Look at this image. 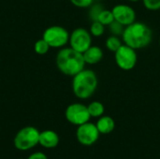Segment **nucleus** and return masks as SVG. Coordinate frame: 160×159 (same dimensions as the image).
<instances>
[{
	"label": "nucleus",
	"mask_w": 160,
	"mask_h": 159,
	"mask_svg": "<svg viewBox=\"0 0 160 159\" xmlns=\"http://www.w3.org/2000/svg\"><path fill=\"white\" fill-rule=\"evenodd\" d=\"M98 21L100 22L105 26H109L112 22H114V17H113L112 9H105V8H103L101 10V12L99 13V15H98Z\"/></svg>",
	"instance_id": "obj_16"
},
{
	"label": "nucleus",
	"mask_w": 160,
	"mask_h": 159,
	"mask_svg": "<svg viewBox=\"0 0 160 159\" xmlns=\"http://www.w3.org/2000/svg\"><path fill=\"white\" fill-rule=\"evenodd\" d=\"M65 117L68 123L77 127L89 122L91 119L87 106L80 102L69 104L65 111Z\"/></svg>",
	"instance_id": "obj_7"
},
{
	"label": "nucleus",
	"mask_w": 160,
	"mask_h": 159,
	"mask_svg": "<svg viewBox=\"0 0 160 159\" xmlns=\"http://www.w3.org/2000/svg\"><path fill=\"white\" fill-rule=\"evenodd\" d=\"M40 131L32 126L21 128L15 135L13 140L14 147L19 151H29L38 144Z\"/></svg>",
	"instance_id": "obj_4"
},
{
	"label": "nucleus",
	"mask_w": 160,
	"mask_h": 159,
	"mask_svg": "<svg viewBox=\"0 0 160 159\" xmlns=\"http://www.w3.org/2000/svg\"><path fill=\"white\" fill-rule=\"evenodd\" d=\"M18 159H23V158H18Z\"/></svg>",
	"instance_id": "obj_26"
},
{
	"label": "nucleus",
	"mask_w": 160,
	"mask_h": 159,
	"mask_svg": "<svg viewBox=\"0 0 160 159\" xmlns=\"http://www.w3.org/2000/svg\"><path fill=\"white\" fill-rule=\"evenodd\" d=\"M87 109H88L91 118L92 117L99 118L100 116L104 115V112H105L104 105L100 101H98V100H95V101H92L91 103H89L87 105Z\"/></svg>",
	"instance_id": "obj_14"
},
{
	"label": "nucleus",
	"mask_w": 160,
	"mask_h": 159,
	"mask_svg": "<svg viewBox=\"0 0 160 159\" xmlns=\"http://www.w3.org/2000/svg\"><path fill=\"white\" fill-rule=\"evenodd\" d=\"M114 61L120 69L130 71L138 63V54L135 49L123 43V45L114 52Z\"/></svg>",
	"instance_id": "obj_6"
},
{
	"label": "nucleus",
	"mask_w": 160,
	"mask_h": 159,
	"mask_svg": "<svg viewBox=\"0 0 160 159\" xmlns=\"http://www.w3.org/2000/svg\"><path fill=\"white\" fill-rule=\"evenodd\" d=\"M128 1H130L132 3H136V2H139V1H142V0H128Z\"/></svg>",
	"instance_id": "obj_24"
},
{
	"label": "nucleus",
	"mask_w": 160,
	"mask_h": 159,
	"mask_svg": "<svg viewBox=\"0 0 160 159\" xmlns=\"http://www.w3.org/2000/svg\"><path fill=\"white\" fill-rule=\"evenodd\" d=\"M92 37L93 36L89 30L83 27L75 28L69 35V47L79 52L83 53L91 45H93Z\"/></svg>",
	"instance_id": "obj_8"
},
{
	"label": "nucleus",
	"mask_w": 160,
	"mask_h": 159,
	"mask_svg": "<svg viewBox=\"0 0 160 159\" xmlns=\"http://www.w3.org/2000/svg\"><path fill=\"white\" fill-rule=\"evenodd\" d=\"M96 126L102 135H107L112 133L115 128V121L112 117L109 115H102L99 118H98V121L96 123Z\"/></svg>",
	"instance_id": "obj_13"
},
{
	"label": "nucleus",
	"mask_w": 160,
	"mask_h": 159,
	"mask_svg": "<svg viewBox=\"0 0 160 159\" xmlns=\"http://www.w3.org/2000/svg\"><path fill=\"white\" fill-rule=\"evenodd\" d=\"M70 3L80 8H87L90 7L93 4L95 0H69Z\"/></svg>",
	"instance_id": "obj_22"
},
{
	"label": "nucleus",
	"mask_w": 160,
	"mask_h": 159,
	"mask_svg": "<svg viewBox=\"0 0 160 159\" xmlns=\"http://www.w3.org/2000/svg\"><path fill=\"white\" fill-rule=\"evenodd\" d=\"M50 49L51 47L42 37L37 40L34 44V51L38 55H45L50 51Z\"/></svg>",
	"instance_id": "obj_18"
},
{
	"label": "nucleus",
	"mask_w": 160,
	"mask_h": 159,
	"mask_svg": "<svg viewBox=\"0 0 160 159\" xmlns=\"http://www.w3.org/2000/svg\"><path fill=\"white\" fill-rule=\"evenodd\" d=\"M55 65L62 74L73 77L85 68L86 64L82 52H79L70 47H64L59 49L55 56Z\"/></svg>",
	"instance_id": "obj_2"
},
{
	"label": "nucleus",
	"mask_w": 160,
	"mask_h": 159,
	"mask_svg": "<svg viewBox=\"0 0 160 159\" xmlns=\"http://www.w3.org/2000/svg\"><path fill=\"white\" fill-rule=\"evenodd\" d=\"M123 43L137 50L148 47L153 40L152 29L142 22H134L125 27L122 34Z\"/></svg>",
	"instance_id": "obj_1"
},
{
	"label": "nucleus",
	"mask_w": 160,
	"mask_h": 159,
	"mask_svg": "<svg viewBox=\"0 0 160 159\" xmlns=\"http://www.w3.org/2000/svg\"><path fill=\"white\" fill-rule=\"evenodd\" d=\"M89 31L91 33V35L95 37H99L101 36H103V34L105 33V25L102 24L100 22L98 21H94L91 22Z\"/></svg>",
	"instance_id": "obj_17"
},
{
	"label": "nucleus",
	"mask_w": 160,
	"mask_h": 159,
	"mask_svg": "<svg viewBox=\"0 0 160 159\" xmlns=\"http://www.w3.org/2000/svg\"><path fill=\"white\" fill-rule=\"evenodd\" d=\"M109 28H110V32H111L112 35H114V36H117V37H121L123 32H124L125 26L122 25L121 23H119L118 22L114 21V22H112L109 25Z\"/></svg>",
	"instance_id": "obj_20"
},
{
	"label": "nucleus",
	"mask_w": 160,
	"mask_h": 159,
	"mask_svg": "<svg viewBox=\"0 0 160 159\" xmlns=\"http://www.w3.org/2000/svg\"><path fill=\"white\" fill-rule=\"evenodd\" d=\"M159 48H160V36H159Z\"/></svg>",
	"instance_id": "obj_25"
},
{
	"label": "nucleus",
	"mask_w": 160,
	"mask_h": 159,
	"mask_svg": "<svg viewBox=\"0 0 160 159\" xmlns=\"http://www.w3.org/2000/svg\"><path fill=\"white\" fill-rule=\"evenodd\" d=\"M98 85V76L92 69L83 68L82 71L72 77V92L74 96L81 100H86L90 98L97 91Z\"/></svg>",
	"instance_id": "obj_3"
},
{
	"label": "nucleus",
	"mask_w": 160,
	"mask_h": 159,
	"mask_svg": "<svg viewBox=\"0 0 160 159\" xmlns=\"http://www.w3.org/2000/svg\"><path fill=\"white\" fill-rule=\"evenodd\" d=\"M27 159H48L47 156L42 153V152H36V153H33L31 154Z\"/></svg>",
	"instance_id": "obj_23"
},
{
	"label": "nucleus",
	"mask_w": 160,
	"mask_h": 159,
	"mask_svg": "<svg viewBox=\"0 0 160 159\" xmlns=\"http://www.w3.org/2000/svg\"><path fill=\"white\" fill-rule=\"evenodd\" d=\"M69 32L61 25H52L47 27L43 34L42 38L52 49H62L68 44Z\"/></svg>",
	"instance_id": "obj_5"
},
{
	"label": "nucleus",
	"mask_w": 160,
	"mask_h": 159,
	"mask_svg": "<svg viewBox=\"0 0 160 159\" xmlns=\"http://www.w3.org/2000/svg\"><path fill=\"white\" fill-rule=\"evenodd\" d=\"M82 55L86 65H97L102 61L104 52L100 47L97 45H91L82 53Z\"/></svg>",
	"instance_id": "obj_12"
},
{
	"label": "nucleus",
	"mask_w": 160,
	"mask_h": 159,
	"mask_svg": "<svg viewBox=\"0 0 160 159\" xmlns=\"http://www.w3.org/2000/svg\"><path fill=\"white\" fill-rule=\"evenodd\" d=\"M60 139L58 134L51 129L43 130L39 133L38 144L45 149H53L59 144Z\"/></svg>",
	"instance_id": "obj_11"
},
{
	"label": "nucleus",
	"mask_w": 160,
	"mask_h": 159,
	"mask_svg": "<svg viewBox=\"0 0 160 159\" xmlns=\"http://www.w3.org/2000/svg\"><path fill=\"white\" fill-rule=\"evenodd\" d=\"M114 21L118 22L125 27L136 22V11L128 4H117L112 8Z\"/></svg>",
	"instance_id": "obj_10"
},
{
	"label": "nucleus",
	"mask_w": 160,
	"mask_h": 159,
	"mask_svg": "<svg viewBox=\"0 0 160 159\" xmlns=\"http://www.w3.org/2000/svg\"><path fill=\"white\" fill-rule=\"evenodd\" d=\"M123 45V40L114 35H111L110 37H108L105 40V47L107 48V50H109L112 52H115L121 46Z\"/></svg>",
	"instance_id": "obj_15"
},
{
	"label": "nucleus",
	"mask_w": 160,
	"mask_h": 159,
	"mask_svg": "<svg viewBox=\"0 0 160 159\" xmlns=\"http://www.w3.org/2000/svg\"><path fill=\"white\" fill-rule=\"evenodd\" d=\"M99 131L96 126L91 122H87L77 127L76 139L79 143L83 146H91L95 144L99 138Z\"/></svg>",
	"instance_id": "obj_9"
},
{
	"label": "nucleus",
	"mask_w": 160,
	"mask_h": 159,
	"mask_svg": "<svg viewBox=\"0 0 160 159\" xmlns=\"http://www.w3.org/2000/svg\"><path fill=\"white\" fill-rule=\"evenodd\" d=\"M103 9V7L99 4H93L90 7H89V18L92 22L94 21H98V15L101 12V10Z\"/></svg>",
	"instance_id": "obj_19"
},
{
	"label": "nucleus",
	"mask_w": 160,
	"mask_h": 159,
	"mask_svg": "<svg viewBox=\"0 0 160 159\" xmlns=\"http://www.w3.org/2000/svg\"><path fill=\"white\" fill-rule=\"evenodd\" d=\"M144 7L150 11L160 10V0H142Z\"/></svg>",
	"instance_id": "obj_21"
}]
</instances>
